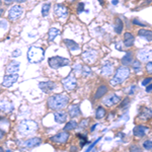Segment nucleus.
<instances>
[{
    "label": "nucleus",
    "instance_id": "obj_32",
    "mask_svg": "<svg viewBox=\"0 0 152 152\" xmlns=\"http://www.w3.org/2000/svg\"><path fill=\"white\" fill-rule=\"evenodd\" d=\"M77 127H78V124L76 123L75 121H70V122H68V123H66L64 130L65 131H72V130L77 128Z\"/></svg>",
    "mask_w": 152,
    "mask_h": 152
},
{
    "label": "nucleus",
    "instance_id": "obj_2",
    "mask_svg": "<svg viewBox=\"0 0 152 152\" xmlns=\"http://www.w3.org/2000/svg\"><path fill=\"white\" fill-rule=\"evenodd\" d=\"M130 76V68L128 66L122 65L116 70L114 76L111 80H110V84L112 86H117L119 84H122L125 80L128 79Z\"/></svg>",
    "mask_w": 152,
    "mask_h": 152
},
{
    "label": "nucleus",
    "instance_id": "obj_8",
    "mask_svg": "<svg viewBox=\"0 0 152 152\" xmlns=\"http://www.w3.org/2000/svg\"><path fill=\"white\" fill-rule=\"evenodd\" d=\"M69 137H70V134L64 130V131H61L56 135H54V136H52L50 138V140H51V142L56 143V144H65L66 142L68 141Z\"/></svg>",
    "mask_w": 152,
    "mask_h": 152
},
{
    "label": "nucleus",
    "instance_id": "obj_47",
    "mask_svg": "<svg viewBox=\"0 0 152 152\" xmlns=\"http://www.w3.org/2000/svg\"><path fill=\"white\" fill-rule=\"evenodd\" d=\"M133 23H134V24H138V26H145V24H144V23H139V20H137V19H134V20H133Z\"/></svg>",
    "mask_w": 152,
    "mask_h": 152
},
{
    "label": "nucleus",
    "instance_id": "obj_19",
    "mask_svg": "<svg viewBox=\"0 0 152 152\" xmlns=\"http://www.w3.org/2000/svg\"><path fill=\"white\" fill-rule=\"evenodd\" d=\"M14 109V105L6 99H0V111L4 113H9Z\"/></svg>",
    "mask_w": 152,
    "mask_h": 152
},
{
    "label": "nucleus",
    "instance_id": "obj_49",
    "mask_svg": "<svg viewBox=\"0 0 152 152\" xmlns=\"http://www.w3.org/2000/svg\"><path fill=\"white\" fill-rule=\"evenodd\" d=\"M114 117H115V113H111V114H110V116H109V118H107V120H113L114 119Z\"/></svg>",
    "mask_w": 152,
    "mask_h": 152
},
{
    "label": "nucleus",
    "instance_id": "obj_13",
    "mask_svg": "<svg viewBox=\"0 0 152 152\" xmlns=\"http://www.w3.org/2000/svg\"><path fill=\"white\" fill-rule=\"evenodd\" d=\"M149 132V128L145 125H137L133 129V135L136 138H143Z\"/></svg>",
    "mask_w": 152,
    "mask_h": 152
},
{
    "label": "nucleus",
    "instance_id": "obj_55",
    "mask_svg": "<svg viewBox=\"0 0 152 152\" xmlns=\"http://www.w3.org/2000/svg\"><path fill=\"white\" fill-rule=\"evenodd\" d=\"M0 151H3V148H2V147H0Z\"/></svg>",
    "mask_w": 152,
    "mask_h": 152
},
{
    "label": "nucleus",
    "instance_id": "obj_54",
    "mask_svg": "<svg viewBox=\"0 0 152 152\" xmlns=\"http://www.w3.org/2000/svg\"><path fill=\"white\" fill-rule=\"evenodd\" d=\"M18 2H24L26 0H18Z\"/></svg>",
    "mask_w": 152,
    "mask_h": 152
},
{
    "label": "nucleus",
    "instance_id": "obj_11",
    "mask_svg": "<svg viewBox=\"0 0 152 152\" xmlns=\"http://www.w3.org/2000/svg\"><path fill=\"white\" fill-rule=\"evenodd\" d=\"M23 7L20 5H13L12 7H10V9L8 11V18L10 20L14 21L16 19L20 18L23 16Z\"/></svg>",
    "mask_w": 152,
    "mask_h": 152
},
{
    "label": "nucleus",
    "instance_id": "obj_1",
    "mask_svg": "<svg viewBox=\"0 0 152 152\" xmlns=\"http://www.w3.org/2000/svg\"><path fill=\"white\" fill-rule=\"evenodd\" d=\"M69 96L65 94H53L48 99L47 104L49 109L54 110V111H59L63 110L69 104Z\"/></svg>",
    "mask_w": 152,
    "mask_h": 152
},
{
    "label": "nucleus",
    "instance_id": "obj_24",
    "mask_svg": "<svg viewBox=\"0 0 152 152\" xmlns=\"http://www.w3.org/2000/svg\"><path fill=\"white\" fill-rule=\"evenodd\" d=\"M134 43H135V37H134L133 34L129 33V31L125 33L124 34V45H125V47H127V48L133 47Z\"/></svg>",
    "mask_w": 152,
    "mask_h": 152
},
{
    "label": "nucleus",
    "instance_id": "obj_41",
    "mask_svg": "<svg viewBox=\"0 0 152 152\" xmlns=\"http://www.w3.org/2000/svg\"><path fill=\"white\" fill-rule=\"evenodd\" d=\"M151 81H152V77H151V76H149V77H146L145 79L142 81V85H143V86H147V85H148Z\"/></svg>",
    "mask_w": 152,
    "mask_h": 152
},
{
    "label": "nucleus",
    "instance_id": "obj_22",
    "mask_svg": "<svg viewBox=\"0 0 152 152\" xmlns=\"http://www.w3.org/2000/svg\"><path fill=\"white\" fill-rule=\"evenodd\" d=\"M107 91H109V87H107V85L105 84L99 85L94 95V99L96 100V99H102V97H104V95L107 94Z\"/></svg>",
    "mask_w": 152,
    "mask_h": 152
},
{
    "label": "nucleus",
    "instance_id": "obj_4",
    "mask_svg": "<svg viewBox=\"0 0 152 152\" xmlns=\"http://www.w3.org/2000/svg\"><path fill=\"white\" fill-rule=\"evenodd\" d=\"M45 57V51L41 47H31L28 51V60L31 63H40Z\"/></svg>",
    "mask_w": 152,
    "mask_h": 152
},
{
    "label": "nucleus",
    "instance_id": "obj_15",
    "mask_svg": "<svg viewBox=\"0 0 152 152\" xmlns=\"http://www.w3.org/2000/svg\"><path fill=\"white\" fill-rule=\"evenodd\" d=\"M42 139L39 137H34V138H29L28 140L23 142V146L26 148H35V147L41 145Z\"/></svg>",
    "mask_w": 152,
    "mask_h": 152
},
{
    "label": "nucleus",
    "instance_id": "obj_9",
    "mask_svg": "<svg viewBox=\"0 0 152 152\" xmlns=\"http://www.w3.org/2000/svg\"><path fill=\"white\" fill-rule=\"evenodd\" d=\"M137 58L141 62H149L152 60V48H143L137 52Z\"/></svg>",
    "mask_w": 152,
    "mask_h": 152
},
{
    "label": "nucleus",
    "instance_id": "obj_43",
    "mask_svg": "<svg viewBox=\"0 0 152 152\" xmlns=\"http://www.w3.org/2000/svg\"><path fill=\"white\" fill-rule=\"evenodd\" d=\"M4 137H5V132H4L3 130H1V129H0V141H1V140H3V139H4Z\"/></svg>",
    "mask_w": 152,
    "mask_h": 152
},
{
    "label": "nucleus",
    "instance_id": "obj_44",
    "mask_svg": "<svg viewBox=\"0 0 152 152\" xmlns=\"http://www.w3.org/2000/svg\"><path fill=\"white\" fill-rule=\"evenodd\" d=\"M130 150L131 151H133V150H137V151H140V148H139L137 145H133V146H131L130 147Z\"/></svg>",
    "mask_w": 152,
    "mask_h": 152
},
{
    "label": "nucleus",
    "instance_id": "obj_29",
    "mask_svg": "<svg viewBox=\"0 0 152 152\" xmlns=\"http://www.w3.org/2000/svg\"><path fill=\"white\" fill-rule=\"evenodd\" d=\"M59 34H60V31H59L58 28H51L50 29H49V31H48V40L50 42L54 41L59 36Z\"/></svg>",
    "mask_w": 152,
    "mask_h": 152
},
{
    "label": "nucleus",
    "instance_id": "obj_36",
    "mask_svg": "<svg viewBox=\"0 0 152 152\" xmlns=\"http://www.w3.org/2000/svg\"><path fill=\"white\" fill-rule=\"evenodd\" d=\"M88 123H89V120H88V119H83V120H81V122L79 123V125H78L77 128H79L80 130L85 129L88 126Z\"/></svg>",
    "mask_w": 152,
    "mask_h": 152
},
{
    "label": "nucleus",
    "instance_id": "obj_25",
    "mask_svg": "<svg viewBox=\"0 0 152 152\" xmlns=\"http://www.w3.org/2000/svg\"><path fill=\"white\" fill-rule=\"evenodd\" d=\"M133 58H134V54H133V52H131V51L127 52L126 54H125L124 57L121 59L122 65H125V66L131 65V64H132V62H133Z\"/></svg>",
    "mask_w": 152,
    "mask_h": 152
},
{
    "label": "nucleus",
    "instance_id": "obj_26",
    "mask_svg": "<svg viewBox=\"0 0 152 152\" xmlns=\"http://www.w3.org/2000/svg\"><path fill=\"white\" fill-rule=\"evenodd\" d=\"M138 36L145 39V40L148 42H152V31H150V29H145V28L139 29Z\"/></svg>",
    "mask_w": 152,
    "mask_h": 152
},
{
    "label": "nucleus",
    "instance_id": "obj_27",
    "mask_svg": "<svg viewBox=\"0 0 152 152\" xmlns=\"http://www.w3.org/2000/svg\"><path fill=\"white\" fill-rule=\"evenodd\" d=\"M63 42H64L65 46L68 49H69L71 52H73V51H78L80 49L79 45H78L77 43H75L74 41H72V40H68V39H65V40L63 41Z\"/></svg>",
    "mask_w": 152,
    "mask_h": 152
},
{
    "label": "nucleus",
    "instance_id": "obj_51",
    "mask_svg": "<svg viewBox=\"0 0 152 152\" xmlns=\"http://www.w3.org/2000/svg\"><path fill=\"white\" fill-rule=\"evenodd\" d=\"M3 12H4V10L2 8H0V16L2 15V14H3Z\"/></svg>",
    "mask_w": 152,
    "mask_h": 152
},
{
    "label": "nucleus",
    "instance_id": "obj_50",
    "mask_svg": "<svg viewBox=\"0 0 152 152\" xmlns=\"http://www.w3.org/2000/svg\"><path fill=\"white\" fill-rule=\"evenodd\" d=\"M96 126H97V125H94V126H92V128H91V129H90V131H91V132H92V131H94V130L95 129V127H96Z\"/></svg>",
    "mask_w": 152,
    "mask_h": 152
},
{
    "label": "nucleus",
    "instance_id": "obj_56",
    "mask_svg": "<svg viewBox=\"0 0 152 152\" xmlns=\"http://www.w3.org/2000/svg\"><path fill=\"white\" fill-rule=\"evenodd\" d=\"M0 4H1V0H0Z\"/></svg>",
    "mask_w": 152,
    "mask_h": 152
},
{
    "label": "nucleus",
    "instance_id": "obj_6",
    "mask_svg": "<svg viewBox=\"0 0 152 152\" xmlns=\"http://www.w3.org/2000/svg\"><path fill=\"white\" fill-rule=\"evenodd\" d=\"M97 52L94 49H88V50L84 51L81 55V58L83 62H85L86 64H94L96 62L97 60Z\"/></svg>",
    "mask_w": 152,
    "mask_h": 152
},
{
    "label": "nucleus",
    "instance_id": "obj_14",
    "mask_svg": "<svg viewBox=\"0 0 152 152\" xmlns=\"http://www.w3.org/2000/svg\"><path fill=\"white\" fill-rule=\"evenodd\" d=\"M18 79V75L16 74H6L2 81V86L4 87H11Z\"/></svg>",
    "mask_w": 152,
    "mask_h": 152
},
{
    "label": "nucleus",
    "instance_id": "obj_48",
    "mask_svg": "<svg viewBox=\"0 0 152 152\" xmlns=\"http://www.w3.org/2000/svg\"><path fill=\"white\" fill-rule=\"evenodd\" d=\"M14 1H18V0H4V2H5L6 4H11V3H13Z\"/></svg>",
    "mask_w": 152,
    "mask_h": 152
},
{
    "label": "nucleus",
    "instance_id": "obj_7",
    "mask_svg": "<svg viewBox=\"0 0 152 152\" xmlns=\"http://www.w3.org/2000/svg\"><path fill=\"white\" fill-rule=\"evenodd\" d=\"M62 85L65 90L67 91H72L77 86V79L73 74H69L67 77H65L62 80Z\"/></svg>",
    "mask_w": 152,
    "mask_h": 152
},
{
    "label": "nucleus",
    "instance_id": "obj_20",
    "mask_svg": "<svg viewBox=\"0 0 152 152\" xmlns=\"http://www.w3.org/2000/svg\"><path fill=\"white\" fill-rule=\"evenodd\" d=\"M19 62L18 61H12L6 66V74H16L19 71Z\"/></svg>",
    "mask_w": 152,
    "mask_h": 152
},
{
    "label": "nucleus",
    "instance_id": "obj_53",
    "mask_svg": "<svg viewBox=\"0 0 152 152\" xmlns=\"http://www.w3.org/2000/svg\"><path fill=\"white\" fill-rule=\"evenodd\" d=\"M113 3H114V4H117V3H118V0H114V1H113Z\"/></svg>",
    "mask_w": 152,
    "mask_h": 152
},
{
    "label": "nucleus",
    "instance_id": "obj_39",
    "mask_svg": "<svg viewBox=\"0 0 152 152\" xmlns=\"http://www.w3.org/2000/svg\"><path fill=\"white\" fill-rule=\"evenodd\" d=\"M145 69H146V72L148 73V74L152 75V60L149 61V62H147V64L145 66Z\"/></svg>",
    "mask_w": 152,
    "mask_h": 152
},
{
    "label": "nucleus",
    "instance_id": "obj_10",
    "mask_svg": "<svg viewBox=\"0 0 152 152\" xmlns=\"http://www.w3.org/2000/svg\"><path fill=\"white\" fill-rule=\"evenodd\" d=\"M120 102H121V96L116 94L105 95V96L104 97V100H102L104 104L107 107H115V105H117Z\"/></svg>",
    "mask_w": 152,
    "mask_h": 152
},
{
    "label": "nucleus",
    "instance_id": "obj_40",
    "mask_svg": "<svg viewBox=\"0 0 152 152\" xmlns=\"http://www.w3.org/2000/svg\"><path fill=\"white\" fill-rule=\"evenodd\" d=\"M129 102H130V99H128V97H125L123 102H122L121 104H120V107H120V109H123L124 107H126V105L129 104Z\"/></svg>",
    "mask_w": 152,
    "mask_h": 152
},
{
    "label": "nucleus",
    "instance_id": "obj_21",
    "mask_svg": "<svg viewBox=\"0 0 152 152\" xmlns=\"http://www.w3.org/2000/svg\"><path fill=\"white\" fill-rule=\"evenodd\" d=\"M102 76L109 77L114 73V64L112 62H107L102 67V71H100Z\"/></svg>",
    "mask_w": 152,
    "mask_h": 152
},
{
    "label": "nucleus",
    "instance_id": "obj_34",
    "mask_svg": "<svg viewBox=\"0 0 152 152\" xmlns=\"http://www.w3.org/2000/svg\"><path fill=\"white\" fill-rule=\"evenodd\" d=\"M76 136H77V138L80 140V147H83L85 144H88V140H87V138L84 136V135L78 133V134H76Z\"/></svg>",
    "mask_w": 152,
    "mask_h": 152
},
{
    "label": "nucleus",
    "instance_id": "obj_38",
    "mask_svg": "<svg viewBox=\"0 0 152 152\" xmlns=\"http://www.w3.org/2000/svg\"><path fill=\"white\" fill-rule=\"evenodd\" d=\"M4 126L5 128L8 129L9 126H10V123H9V121L7 119H0V127Z\"/></svg>",
    "mask_w": 152,
    "mask_h": 152
},
{
    "label": "nucleus",
    "instance_id": "obj_3",
    "mask_svg": "<svg viewBox=\"0 0 152 152\" xmlns=\"http://www.w3.org/2000/svg\"><path fill=\"white\" fill-rule=\"evenodd\" d=\"M39 126L37 122L33 121V120H24L21 121L18 126V133L23 136H28V135L34 134L38 130Z\"/></svg>",
    "mask_w": 152,
    "mask_h": 152
},
{
    "label": "nucleus",
    "instance_id": "obj_17",
    "mask_svg": "<svg viewBox=\"0 0 152 152\" xmlns=\"http://www.w3.org/2000/svg\"><path fill=\"white\" fill-rule=\"evenodd\" d=\"M54 13L58 16V18H64L68 15V8L63 4H57L55 6V9H54Z\"/></svg>",
    "mask_w": 152,
    "mask_h": 152
},
{
    "label": "nucleus",
    "instance_id": "obj_42",
    "mask_svg": "<svg viewBox=\"0 0 152 152\" xmlns=\"http://www.w3.org/2000/svg\"><path fill=\"white\" fill-rule=\"evenodd\" d=\"M76 11H77V13H81L82 11H84V4H83V3H79V4H78Z\"/></svg>",
    "mask_w": 152,
    "mask_h": 152
},
{
    "label": "nucleus",
    "instance_id": "obj_28",
    "mask_svg": "<svg viewBox=\"0 0 152 152\" xmlns=\"http://www.w3.org/2000/svg\"><path fill=\"white\" fill-rule=\"evenodd\" d=\"M114 28H115V31H116V34H118V35L122 34V31H123V29H124V23H123V21H122L121 18H117L116 19H115Z\"/></svg>",
    "mask_w": 152,
    "mask_h": 152
},
{
    "label": "nucleus",
    "instance_id": "obj_46",
    "mask_svg": "<svg viewBox=\"0 0 152 152\" xmlns=\"http://www.w3.org/2000/svg\"><path fill=\"white\" fill-rule=\"evenodd\" d=\"M146 91H147V92L152 91V83H149V84L146 86Z\"/></svg>",
    "mask_w": 152,
    "mask_h": 152
},
{
    "label": "nucleus",
    "instance_id": "obj_23",
    "mask_svg": "<svg viewBox=\"0 0 152 152\" xmlns=\"http://www.w3.org/2000/svg\"><path fill=\"white\" fill-rule=\"evenodd\" d=\"M68 115L71 118H76L81 115V112H80V107L78 104H72L71 105L68 107Z\"/></svg>",
    "mask_w": 152,
    "mask_h": 152
},
{
    "label": "nucleus",
    "instance_id": "obj_12",
    "mask_svg": "<svg viewBox=\"0 0 152 152\" xmlns=\"http://www.w3.org/2000/svg\"><path fill=\"white\" fill-rule=\"evenodd\" d=\"M152 119V110L150 107H142V110L139 112V115L137 117V120L140 122H146Z\"/></svg>",
    "mask_w": 152,
    "mask_h": 152
},
{
    "label": "nucleus",
    "instance_id": "obj_30",
    "mask_svg": "<svg viewBox=\"0 0 152 152\" xmlns=\"http://www.w3.org/2000/svg\"><path fill=\"white\" fill-rule=\"evenodd\" d=\"M105 115H107V111H105V109L104 107H99L96 109V111H95V118H96L97 120L104 119L105 117Z\"/></svg>",
    "mask_w": 152,
    "mask_h": 152
},
{
    "label": "nucleus",
    "instance_id": "obj_45",
    "mask_svg": "<svg viewBox=\"0 0 152 152\" xmlns=\"http://www.w3.org/2000/svg\"><path fill=\"white\" fill-rule=\"evenodd\" d=\"M12 56H13V57H18V56H20V51L19 50L14 51L13 54H12Z\"/></svg>",
    "mask_w": 152,
    "mask_h": 152
},
{
    "label": "nucleus",
    "instance_id": "obj_37",
    "mask_svg": "<svg viewBox=\"0 0 152 152\" xmlns=\"http://www.w3.org/2000/svg\"><path fill=\"white\" fill-rule=\"evenodd\" d=\"M142 146H143V148L145 149V150H152V140L144 141Z\"/></svg>",
    "mask_w": 152,
    "mask_h": 152
},
{
    "label": "nucleus",
    "instance_id": "obj_5",
    "mask_svg": "<svg viewBox=\"0 0 152 152\" xmlns=\"http://www.w3.org/2000/svg\"><path fill=\"white\" fill-rule=\"evenodd\" d=\"M48 63H49V66H50L52 69L57 70L61 67L70 65V60L67 58L60 57V56H55V57H51L49 59Z\"/></svg>",
    "mask_w": 152,
    "mask_h": 152
},
{
    "label": "nucleus",
    "instance_id": "obj_35",
    "mask_svg": "<svg viewBox=\"0 0 152 152\" xmlns=\"http://www.w3.org/2000/svg\"><path fill=\"white\" fill-rule=\"evenodd\" d=\"M50 8H51V5L50 3H45L42 7V15L43 16H47L49 11H50Z\"/></svg>",
    "mask_w": 152,
    "mask_h": 152
},
{
    "label": "nucleus",
    "instance_id": "obj_52",
    "mask_svg": "<svg viewBox=\"0 0 152 152\" xmlns=\"http://www.w3.org/2000/svg\"><path fill=\"white\" fill-rule=\"evenodd\" d=\"M99 1L100 2V4H102V5H104V0H99Z\"/></svg>",
    "mask_w": 152,
    "mask_h": 152
},
{
    "label": "nucleus",
    "instance_id": "obj_33",
    "mask_svg": "<svg viewBox=\"0 0 152 152\" xmlns=\"http://www.w3.org/2000/svg\"><path fill=\"white\" fill-rule=\"evenodd\" d=\"M81 75L83 77H88V76L91 75V70H90V68L88 67L87 65L83 66L82 69H81Z\"/></svg>",
    "mask_w": 152,
    "mask_h": 152
},
{
    "label": "nucleus",
    "instance_id": "obj_31",
    "mask_svg": "<svg viewBox=\"0 0 152 152\" xmlns=\"http://www.w3.org/2000/svg\"><path fill=\"white\" fill-rule=\"evenodd\" d=\"M132 69L134 70V72L135 73H139V72H141V70H142V65H141V61H133L132 62Z\"/></svg>",
    "mask_w": 152,
    "mask_h": 152
},
{
    "label": "nucleus",
    "instance_id": "obj_18",
    "mask_svg": "<svg viewBox=\"0 0 152 152\" xmlns=\"http://www.w3.org/2000/svg\"><path fill=\"white\" fill-rule=\"evenodd\" d=\"M57 86V84H56L54 81H44V82H40L39 83V87L41 88L42 90H43L44 92H50L54 90Z\"/></svg>",
    "mask_w": 152,
    "mask_h": 152
},
{
    "label": "nucleus",
    "instance_id": "obj_16",
    "mask_svg": "<svg viewBox=\"0 0 152 152\" xmlns=\"http://www.w3.org/2000/svg\"><path fill=\"white\" fill-rule=\"evenodd\" d=\"M68 119V114L62 110H59V111L54 113V120L57 122L58 124H63L66 123Z\"/></svg>",
    "mask_w": 152,
    "mask_h": 152
}]
</instances>
